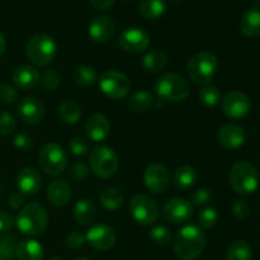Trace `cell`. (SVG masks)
I'll use <instances>...</instances> for the list:
<instances>
[{"mask_svg":"<svg viewBox=\"0 0 260 260\" xmlns=\"http://www.w3.org/2000/svg\"><path fill=\"white\" fill-rule=\"evenodd\" d=\"M174 253L182 260H193L205 250L206 238L202 229L194 223L183 226L174 238Z\"/></svg>","mask_w":260,"mask_h":260,"instance_id":"cell-1","label":"cell"},{"mask_svg":"<svg viewBox=\"0 0 260 260\" xmlns=\"http://www.w3.org/2000/svg\"><path fill=\"white\" fill-rule=\"evenodd\" d=\"M218 60L208 51H201L193 55L187 62V74L193 83L198 85H210L217 73Z\"/></svg>","mask_w":260,"mask_h":260,"instance_id":"cell-2","label":"cell"},{"mask_svg":"<svg viewBox=\"0 0 260 260\" xmlns=\"http://www.w3.org/2000/svg\"><path fill=\"white\" fill-rule=\"evenodd\" d=\"M155 93L162 102H183L190 93V86L182 75L177 73L162 74L155 83Z\"/></svg>","mask_w":260,"mask_h":260,"instance_id":"cell-3","label":"cell"},{"mask_svg":"<svg viewBox=\"0 0 260 260\" xmlns=\"http://www.w3.org/2000/svg\"><path fill=\"white\" fill-rule=\"evenodd\" d=\"M48 216L43 206L38 203H29L24 206L15 218L17 228L23 235L38 236L46 230Z\"/></svg>","mask_w":260,"mask_h":260,"instance_id":"cell-4","label":"cell"},{"mask_svg":"<svg viewBox=\"0 0 260 260\" xmlns=\"http://www.w3.org/2000/svg\"><path fill=\"white\" fill-rule=\"evenodd\" d=\"M230 185L239 194H251L259 185V174L251 162L241 160L231 167L229 173Z\"/></svg>","mask_w":260,"mask_h":260,"instance_id":"cell-5","label":"cell"},{"mask_svg":"<svg viewBox=\"0 0 260 260\" xmlns=\"http://www.w3.org/2000/svg\"><path fill=\"white\" fill-rule=\"evenodd\" d=\"M25 55L33 65L47 66L57 55V45L51 36L38 33L28 41Z\"/></svg>","mask_w":260,"mask_h":260,"instance_id":"cell-6","label":"cell"},{"mask_svg":"<svg viewBox=\"0 0 260 260\" xmlns=\"http://www.w3.org/2000/svg\"><path fill=\"white\" fill-rule=\"evenodd\" d=\"M89 165L94 174L102 179L112 178L119 167L118 155L108 146H96L89 154Z\"/></svg>","mask_w":260,"mask_h":260,"instance_id":"cell-7","label":"cell"},{"mask_svg":"<svg viewBox=\"0 0 260 260\" xmlns=\"http://www.w3.org/2000/svg\"><path fill=\"white\" fill-rule=\"evenodd\" d=\"M38 162L42 172L51 177H56L65 172L68 167V156L60 145L55 142H48L41 149Z\"/></svg>","mask_w":260,"mask_h":260,"instance_id":"cell-8","label":"cell"},{"mask_svg":"<svg viewBox=\"0 0 260 260\" xmlns=\"http://www.w3.org/2000/svg\"><path fill=\"white\" fill-rule=\"evenodd\" d=\"M99 89L109 99H122L131 90V81L122 71L107 70L99 76Z\"/></svg>","mask_w":260,"mask_h":260,"instance_id":"cell-9","label":"cell"},{"mask_svg":"<svg viewBox=\"0 0 260 260\" xmlns=\"http://www.w3.org/2000/svg\"><path fill=\"white\" fill-rule=\"evenodd\" d=\"M129 211L134 220L142 226L152 225L159 217V207L156 202L144 193H137L131 198Z\"/></svg>","mask_w":260,"mask_h":260,"instance_id":"cell-10","label":"cell"},{"mask_svg":"<svg viewBox=\"0 0 260 260\" xmlns=\"http://www.w3.org/2000/svg\"><path fill=\"white\" fill-rule=\"evenodd\" d=\"M117 236L113 229L106 223H95L90 226L85 234V243L95 250L107 251L116 244Z\"/></svg>","mask_w":260,"mask_h":260,"instance_id":"cell-11","label":"cell"},{"mask_svg":"<svg viewBox=\"0 0 260 260\" xmlns=\"http://www.w3.org/2000/svg\"><path fill=\"white\" fill-rule=\"evenodd\" d=\"M251 108L250 98L240 90H233L226 94L222 101V112L233 119H241L248 116Z\"/></svg>","mask_w":260,"mask_h":260,"instance_id":"cell-12","label":"cell"},{"mask_svg":"<svg viewBox=\"0 0 260 260\" xmlns=\"http://www.w3.org/2000/svg\"><path fill=\"white\" fill-rule=\"evenodd\" d=\"M144 183L147 189L154 194H162L167 192L170 184L169 170L162 164H150L145 169Z\"/></svg>","mask_w":260,"mask_h":260,"instance_id":"cell-13","label":"cell"},{"mask_svg":"<svg viewBox=\"0 0 260 260\" xmlns=\"http://www.w3.org/2000/svg\"><path fill=\"white\" fill-rule=\"evenodd\" d=\"M193 215V206L190 201L184 198H173L169 200L162 207V216L165 220L174 225L185 223L190 220Z\"/></svg>","mask_w":260,"mask_h":260,"instance_id":"cell-14","label":"cell"},{"mask_svg":"<svg viewBox=\"0 0 260 260\" xmlns=\"http://www.w3.org/2000/svg\"><path fill=\"white\" fill-rule=\"evenodd\" d=\"M150 42H151L150 36L144 29L136 27L124 29L119 37V46L126 52L134 53V55L145 52L149 48Z\"/></svg>","mask_w":260,"mask_h":260,"instance_id":"cell-15","label":"cell"},{"mask_svg":"<svg viewBox=\"0 0 260 260\" xmlns=\"http://www.w3.org/2000/svg\"><path fill=\"white\" fill-rule=\"evenodd\" d=\"M245 131L236 123H226L220 127L217 132V141L228 150L240 149L245 144Z\"/></svg>","mask_w":260,"mask_h":260,"instance_id":"cell-16","label":"cell"},{"mask_svg":"<svg viewBox=\"0 0 260 260\" xmlns=\"http://www.w3.org/2000/svg\"><path fill=\"white\" fill-rule=\"evenodd\" d=\"M18 114L27 124H38L45 117V107L42 102L35 96H25L18 103Z\"/></svg>","mask_w":260,"mask_h":260,"instance_id":"cell-17","label":"cell"},{"mask_svg":"<svg viewBox=\"0 0 260 260\" xmlns=\"http://www.w3.org/2000/svg\"><path fill=\"white\" fill-rule=\"evenodd\" d=\"M116 24L109 15H98L90 22L88 28V35L90 40L95 43H106L113 36Z\"/></svg>","mask_w":260,"mask_h":260,"instance_id":"cell-18","label":"cell"},{"mask_svg":"<svg viewBox=\"0 0 260 260\" xmlns=\"http://www.w3.org/2000/svg\"><path fill=\"white\" fill-rule=\"evenodd\" d=\"M86 136L93 142H102L111 132V123L104 114L94 113L85 122Z\"/></svg>","mask_w":260,"mask_h":260,"instance_id":"cell-19","label":"cell"},{"mask_svg":"<svg viewBox=\"0 0 260 260\" xmlns=\"http://www.w3.org/2000/svg\"><path fill=\"white\" fill-rule=\"evenodd\" d=\"M42 179L35 168H23L17 177V187L22 194L35 196L40 192Z\"/></svg>","mask_w":260,"mask_h":260,"instance_id":"cell-20","label":"cell"},{"mask_svg":"<svg viewBox=\"0 0 260 260\" xmlns=\"http://www.w3.org/2000/svg\"><path fill=\"white\" fill-rule=\"evenodd\" d=\"M12 80L17 88L22 90H30L36 88L40 81V73L33 66L20 65L13 70Z\"/></svg>","mask_w":260,"mask_h":260,"instance_id":"cell-21","label":"cell"},{"mask_svg":"<svg viewBox=\"0 0 260 260\" xmlns=\"http://www.w3.org/2000/svg\"><path fill=\"white\" fill-rule=\"evenodd\" d=\"M71 198V188L63 179H55L47 187V200L55 207H63Z\"/></svg>","mask_w":260,"mask_h":260,"instance_id":"cell-22","label":"cell"},{"mask_svg":"<svg viewBox=\"0 0 260 260\" xmlns=\"http://www.w3.org/2000/svg\"><path fill=\"white\" fill-rule=\"evenodd\" d=\"M240 29L249 38L260 37V7H251L244 12L240 19Z\"/></svg>","mask_w":260,"mask_h":260,"instance_id":"cell-23","label":"cell"},{"mask_svg":"<svg viewBox=\"0 0 260 260\" xmlns=\"http://www.w3.org/2000/svg\"><path fill=\"white\" fill-rule=\"evenodd\" d=\"M96 208L93 201L80 200L74 206V220L78 225L88 226L91 225L95 218Z\"/></svg>","mask_w":260,"mask_h":260,"instance_id":"cell-24","label":"cell"},{"mask_svg":"<svg viewBox=\"0 0 260 260\" xmlns=\"http://www.w3.org/2000/svg\"><path fill=\"white\" fill-rule=\"evenodd\" d=\"M15 256L18 260H43L45 251L38 241L23 240L17 244Z\"/></svg>","mask_w":260,"mask_h":260,"instance_id":"cell-25","label":"cell"},{"mask_svg":"<svg viewBox=\"0 0 260 260\" xmlns=\"http://www.w3.org/2000/svg\"><path fill=\"white\" fill-rule=\"evenodd\" d=\"M197 170L192 165H182L174 173L173 182L179 190H187L197 182Z\"/></svg>","mask_w":260,"mask_h":260,"instance_id":"cell-26","label":"cell"},{"mask_svg":"<svg viewBox=\"0 0 260 260\" xmlns=\"http://www.w3.org/2000/svg\"><path fill=\"white\" fill-rule=\"evenodd\" d=\"M167 10L164 0H140L139 13L147 20H156L164 15Z\"/></svg>","mask_w":260,"mask_h":260,"instance_id":"cell-27","label":"cell"},{"mask_svg":"<svg viewBox=\"0 0 260 260\" xmlns=\"http://www.w3.org/2000/svg\"><path fill=\"white\" fill-rule=\"evenodd\" d=\"M154 96L147 90H139L128 99V108L135 113H145L154 106Z\"/></svg>","mask_w":260,"mask_h":260,"instance_id":"cell-28","label":"cell"},{"mask_svg":"<svg viewBox=\"0 0 260 260\" xmlns=\"http://www.w3.org/2000/svg\"><path fill=\"white\" fill-rule=\"evenodd\" d=\"M99 201H101V205L106 210L116 211L123 206L124 196L118 188L109 187L102 190L101 196H99Z\"/></svg>","mask_w":260,"mask_h":260,"instance_id":"cell-29","label":"cell"},{"mask_svg":"<svg viewBox=\"0 0 260 260\" xmlns=\"http://www.w3.org/2000/svg\"><path fill=\"white\" fill-rule=\"evenodd\" d=\"M168 55L162 51H150L142 58V66L145 70L149 73H159V71L164 70L165 66L168 63Z\"/></svg>","mask_w":260,"mask_h":260,"instance_id":"cell-30","label":"cell"},{"mask_svg":"<svg viewBox=\"0 0 260 260\" xmlns=\"http://www.w3.org/2000/svg\"><path fill=\"white\" fill-rule=\"evenodd\" d=\"M58 116L66 124H76L81 117V108L76 102L65 101L60 104Z\"/></svg>","mask_w":260,"mask_h":260,"instance_id":"cell-31","label":"cell"},{"mask_svg":"<svg viewBox=\"0 0 260 260\" xmlns=\"http://www.w3.org/2000/svg\"><path fill=\"white\" fill-rule=\"evenodd\" d=\"M73 80L78 86H90L96 81V71L88 65L76 66L73 70Z\"/></svg>","mask_w":260,"mask_h":260,"instance_id":"cell-32","label":"cell"},{"mask_svg":"<svg viewBox=\"0 0 260 260\" xmlns=\"http://www.w3.org/2000/svg\"><path fill=\"white\" fill-rule=\"evenodd\" d=\"M228 260H251L253 259V250L251 246L245 240H236L229 246L226 253Z\"/></svg>","mask_w":260,"mask_h":260,"instance_id":"cell-33","label":"cell"},{"mask_svg":"<svg viewBox=\"0 0 260 260\" xmlns=\"http://www.w3.org/2000/svg\"><path fill=\"white\" fill-rule=\"evenodd\" d=\"M198 99L207 108H215L221 102V93L216 86L206 85L198 93Z\"/></svg>","mask_w":260,"mask_h":260,"instance_id":"cell-34","label":"cell"},{"mask_svg":"<svg viewBox=\"0 0 260 260\" xmlns=\"http://www.w3.org/2000/svg\"><path fill=\"white\" fill-rule=\"evenodd\" d=\"M149 238L151 239L152 243L156 245H168L172 241V231L167 228V226L157 225L150 229Z\"/></svg>","mask_w":260,"mask_h":260,"instance_id":"cell-35","label":"cell"},{"mask_svg":"<svg viewBox=\"0 0 260 260\" xmlns=\"http://www.w3.org/2000/svg\"><path fill=\"white\" fill-rule=\"evenodd\" d=\"M17 239L10 234H2L0 235V256L2 258L12 259L15 255V248H17Z\"/></svg>","mask_w":260,"mask_h":260,"instance_id":"cell-36","label":"cell"},{"mask_svg":"<svg viewBox=\"0 0 260 260\" xmlns=\"http://www.w3.org/2000/svg\"><path fill=\"white\" fill-rule=\"evenodd\" d=\"M218 221V213L215 208L212 207H206L201 210L198 213V222L200 226L203 229H211L217 223Z\"/></svg>","mask_w":260,"mask_h":260,"instance_id":"cell-37","label":"cell"},{"mask_svg":"<svg viewBox=\"0 0 260 260\" xmlns=\"http://www.w3.org/2000/svg\"><path fill=\"white\" fill-rule=\"evenodd\" d=\"M42 86L45 88V90L53 91L60 86L61 84V75L58 74L57 70L55 69H48L45 71V74L42 75Z\"/></svg>","mask_w":260,"mask_h":260,"instance_id":"cell-38","label":"cell"},{"mask_svg":"<svg viewBox=\"0 0 260 260\" xmlns=\"http://www.w3.org/2000/svg\"><path fill=\"white\" fill-rule=\"evenodd\" d=\"M68 174H69V178H70L73 182L75 183L84 182L89 175V168L88 165L84 164L83 161L74 162V164L70 167V169H69Z\"/></svg>","mask_w":260,"mask_h":260,"instance_id":"cell-39","label":"cell"},{"mask_svg":"<svg viewBox=\"0 0 260 260\" xmlns=\"http://www.w3.org/2000/svg\"><path fill=\"white\" fill-rule=\"evenodd\" d=\"M17 128V121L10 113L0 111V136H8Z\"/></svg>","mask_w":260,"mask_h":260,"instance_id":"cell-40","label":"cell"},{"mask_svg":"<svg viewBox=\"0 0 260 260\" xmlns=\"http://www.w3.org/2000/svg\"><path fill=\"white\" fill-rule=\"evenodd\" d=\"M69 149L75 156H84L89 152V142L84 137L75 136L69 141Z\"/></svg>","mask_w":260,"mask_h":260,"instance_id":"cell-41","label":"cell"},{"mask_svg":"<svg viewBox=\"0 0 260 260\" xmlns=\"http://www.w3.org/2000/svg\"><path fill=\"white\" fill-rule=\"evenodd\" d=\"M13 144L17 147L18 150H22V151H27V150L32 149L33 146V139L28 132L25 131H19L14 135V139H13Z\"/></svg>","mask_w":260,"mask_h":260,"instance_id":"cell-42","label":"cell"},{"mask_svg":"<svg viewBox=\"0 0 260 260\" xmlns=\"http://www.w3.org/2000/svg\"><path fill=\"white\" fill-rule=\"evenodd\" d=\"M18 99V93L14 86L9 84H0V102L5 104L14 103Z\"/></svg>","mask_w":260,"mask_h":260,"instance_id":"cell-43","label":"cell"},{"mask_svg":"<svg viewBox=\"0 0 260 260\" xmlns=\"http://www.w3.org/2000/svg\"><path fill=\"white\" fill-rule=\"evenodd\" d=\"M231 212L239 220H245L250 215V207L248 203L243 200H236L231 206Z\"/></svg>","mask_w":260,"mask_h":260,"instance_id":"cell-44","label":"cell"},{"mask_svg":"<svg viewBox=\"0 0 260 260\" xmlns=\"http://www.w3.org/2000/svg\"><path fill=\"white\" fill-rule=\"evenodd\" d=\"M211 198H212V194H211V192L207 188H200V189H197L192 194V201H190V203H192V206L201 207V206L207 205L211 201Z\"/></svg>","mask_w":260,"mask_h":260,"instance_id":"cell-45","label":"cell"},{"mask_svg":"<svg viewBox=\"0 0 260 260\" xmlns=\"http://www.w3.org/2000/svg\"><path fill=\"white\" fill-rule=\"evenodd\" d=\"M84 244H85V236L79 233V231H71L66 236V246L73 249V250H78V249L83 248Z\"/></svg>","mask_w":260,"mask_h":260,"instance_id":"cell-46","label":"cell"},{"mask_svg":"<svg viewBox=\"0 0 260 260\" xmlns=\"http://www.w3.org/2000/svg\"><path fill=\"white\" fill-rule=\"evenodd\" d=\"M14 225V218L7 211L0 210V234H5Z\"/></svg>","mask_w":260,"mask_h":260,"instance_id":"cell-47","label":"cell"},{"mask_svg":"<svg viewBox=\"0 0 260 260\" xmlns=\"http://www.w3.org/2000/svg\"><path fill=\"white\" fill-rule=\"evenodd\" d=\"M23 205H24V197L20 192L13 193L9 197V206L13 210H19V208H22Z\"/></svg>","mask_w":260,"mask_h":260,"instance_id":"cell-48","label":"cell"},{"mask_svg":"<svg viewBox=\"0 0 260 260\" xmlns=\"http://www.w3.org/2000/svg\"><path fill=\"white\" fill-rule=\"evenodd\" d=\"M91 5L98 10H108L113 7L114 0H90Z\"/></svg>","mask_w":260,"mask_h":260,"instance_id":"cell-49","label":"cell"},{"mask_svg":"<svg viewBox=\"0 0 260 260\" xmlns=\"http://www.w3.org/2000/svg\"><path fill=\"white\" fill-rule=\"evenodd\" d=\"M5 48H7V41H5L4 36H3L2 33H0V56H2L3 53H4Z\"/></svg>","mask_w":260,"mask_h":260,"instance_id":"cell-50","label":"cell"},{"mask_svg":"<svg viewBox=\"0 0 260 260\" xmlns=\"http://www.w3.org/2000/svg\"><path fill=\"white\" fill-rule=\"evenodd\" d=\"M254 7H260V0H254Z\"/></svg>","mask_w":260,"mask_h":260,"instance_id":"cell-51","label":"cell"},{"mask_svg":"<svg viewBox=\"0 0 260 260\" xmlns=\"http://www.w3.org/2000/svg\"><path fill=\"white\" fill-rule=\"evenodd\" d=\"M48 260H61V259L57 258V256H52V258H50Z\"/></svg>","mask_w":260,"mask_h":260,"instance_id":"cell-52","label":"cell"},{"mask_svg":"<svg viewBox=\"0 0 260 260\" xmlns=\"http://www.w3.org/2000/svg\"><path fill=\"white\" fill-rule=\"evenodd\" d=\"M75 260H90V259H88V258H78V259H75Z\"/></svg>","mask_w":260,"mask_h":260,"instance_id":"cell-53","label":"cell"},{"mask_svg":"<svg viewBox=\"0 0 260 260\" xmlns=\"http://www.w3.org/2000/svg\"><path fill=\"white\" fill-rule=\"evenodd\" d=\"M172 2H174V3H178V2H182V0H172Z\"/></svg>","mask_w":260,"mask_h":260,"instance_id":"cell-54","label":"cell"},{"mask_svg":"<svg viewBox=\"0 0 260 260\" xmlns=\"http://www.w3.org/2000/svg\"><path fill=\"white\" fill-rule=\"evenodd\" d=\"M0 260H9V259H7V258H2V256H0Z\"/></svg>","mask_w":260,"mask_h":260,"instance_id":"cell-55","label":"cell"},{"mask_svg":"<svg viewBox=\"0 0 260 260\" xmlns=\"http://www.w3.org/2000/svg\"><path fill=\"white\" fill-rule=\"evenodd\" d=\"M124 2H129V0H124Z\"/></svg>","mask_w":260,"mask_h":260,"instance_id":"cell-56","label":"cell"}]
</instances>
